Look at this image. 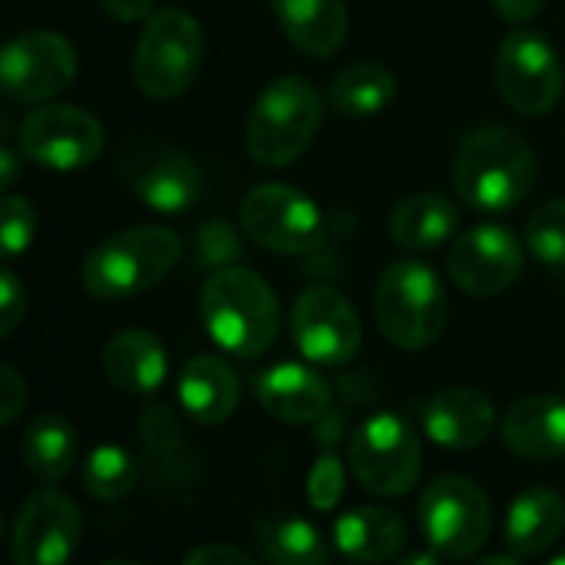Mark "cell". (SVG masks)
Listing matches in <instances>:
<instances>
[{
  "mask_svg": "<svg viewBox=\"0 0 565 565\" xmlns=\"http://www.w3.org/2000/svg\"><path fill=\"white\" fill-rule=\"evenodd\" d=\"M536 179V156L507 126H480L463 136L454 156V189L480 212H507L523 202Z\"/></svg>",
  "mask_w": 565,
  "mask_h": 565,
  "instance_id": "1",
  "label": "cell"
},
{
  "mask_svg": "<svg viewBox=\"0 0 565 565\" xmlns=\"http://www.w3.org/2000/svg\"><path fill=\"white\" fill-rule=\"evenodd\" d=\"M202 321L222 351L235 358H258L278 338L281 308L275 291L255 271L225 265L215 268L202 288Z\"/></svg>",
  "mask_w": 565,
  "mask_h": 565,
  "instance_id": "2",
  "label": "cell"
},
{
  "mask_svg": "<svg viewBox=\"0 0 565 565\" xmlns=\"http://www.w3.org/2000/svg\"><path fill=\"white\" fill-rule=\"evenodd\" d=\"M182 242L166 225H132L99 242L83 262V288L99 301H126L159 285L179 262Z\"/></svg>",
  "mask_w": 565,
  "mask_h": 565,
  "instance_id": "3",
  "label": "cell"
},
{
  "mask_svg": "<svg viewBox=\"0 0 565 565\" xmlns=\"http://www.w3.org/2000/svg\"><path fill=\"white\" fill-rule=\"evenodd\" d=\"M324 119L321 93L301 76H281L262 89L252 106L245 142L255 162L288 166L318 136Z\"/></svg>",
  "mask_w": 565,
  "mask_h": 565,
  "instance_id": "4",
  "label": "cell"
},
{
  "mask_svg": "<svg viewBox=\"0 0 565 565\" xmlns=\"http://www.w3.org/2000/svg\"><path fill=\"white\" fill-rule=\"evenodd\" d=\"M374 311L384 338L394 348L424 351L444 334L450 305L434 268L407 258L384 268L374 295Z\"/></svg>",
  "mask_w": 565,
  "mask_h": 565,
  "instance_id": "5",
  "label": "cell"
},
{
  "mask_svg": "<svg viewBox=\"0 0 565 565\" xmlns=\"http://www.w3.org/2000/svg\"><path fill=\"white\" fill-rule=\"evenodd\" d=\"M205 56V36L199 20L182 7L156 10L132 53V79L149 99H175L182 96Z\"/></svg>",
  "mask_w": 565,
  "mask_h": 565,
  "instance_id": "6",
  "label": "cell"
},
{
  "mask_svg": "<svg viewBox=\"0 0 565 565\" xmlns=\"http://www.w3.org/2000/svg\"><path fill=\"white\" fill-rule=\"evenodd\" d=\"M493 530V510L483 487L470 477H437L420 497V533L444 563L473 559Z\"/></svg>",
  "mask_w": 565,
  "mask_h": 565,
  "instance_id": "7",
  "label": "cell"
},
{
  "mask_svg": "<svg viewBox=\"0 0 565 565\" xmlns=\"http://www.w3.org/2000/svg\"><path fill=\"white\" fill-rule=\"evenodd\" d=\"M351 470L377 497H404L420 477V440L397 414H374L351 434Z\"/></svg>",
  "mask_w": 565,
  "mask_h": 565,
  "instance_id": "8",
  "label": "cell"
},
{
  "mask_svg": "<svg viewBox=\"0 0 565 565\" xmlns=\"http://www.w3.org/2000/svg\"><path fill=\"white\" fill-rule=\"evenodd\" d=\"M242 228L275 255H308L324 242L321 209L285 182L255 185L242 199Z\"/></svg>",
  "mask_w": 565,
  "mask_h": 565,
  "instance_id": "9",
  "label": "cell"
},
{
  "mask_svg": "<svg viewBox=\"0 0 565 565\" xmlns=\"http://www.w3.org/2000/svg\"><path fill=\"white\" fill-rule=\"evenodd\" d=\"M106 132L89 109L66 106V103H43L26 113L17 126L20 152L56 172H73L89 166L103 152Z\"/></svg>",
  "mask_w": 565,
  "mask_h": 565,
  "instance_id": "10",
  "label": "cell"
},
{
  "mask_svg": "<svg viewBox=\"0 0 565 565\" xmlns=\"http://www.w3.org/2000/svg\"><path fill=\"white\" fill-rule=\"evenodd\" d=\"M497 86L516 113H550L563 96V63L556 46L536 30H513L497 50Z\"/></svg>",
  "mask_w": 565,
  "mask_h": 565,
  "instance_id": "11",
  "label": "cell"
},
{
  "mask_svg": "<svg viewBox=\"0 0 565 565\" xmlns=\"http://www.w3.org/2000/svg\"><path fill=\"white\" fill-rule=\"evenodd\" d=\"M76 76V50L56 30L13 36L0 56V83L13 103H46Z\"/></svg>",
  "mask_w": 565,
  "mask_h": 565,
  "instance_id": "12",
  "label": "cell"
},
{
  "mask_svg": "<svg viewBox=\"0 0 565 565\" xmlns=\"http://www.w3.org/2000/svg\"><path fill=\"white\" fill-rule=\"evenodd\" d=\"M83 540V516L70 497L46 487L20 503L10 533L17 565H63L73 559Z\"/></svg>",
  "mask_w": 565,
  "mask_h": 565,
  "instance_id": "13",
  "label": "cell"
},
{
  "mask_svg": "<svg viewBox=\"0 0 565 565\" xmlns=\"http://www.w3.org/2000/svg\"><path fill=\"white\" fill-rule=\"evenodd\" d=\"M291 334L308 361L334 367L361 351L364 328L354 305L341 291L315 285L301 291L291 308Z\"/></svg>",
  "mask_w": 565,
  "mask_h": 565,
  "instance_id": "14",
  "label": "cell"
},
{
  "mask_svg": "<svg viewBox=\"0 0 565 565\" xmlns=\"http://www.w3.org/2000/svg\"><path fill=\"white\" fill-rule=\"evenodd\" d=\"M447 271L450 281L467 295H480V298L500 295L523 271V245L507 225H493V222L473 225L454 242L447 255Z\"/></svg>",
  "mask_w": 565,
  "mask_h": 565,
  "instance_id": "15",
  "label": "cell"
},
{
  "mask_svg": "<svg viewBox=\"0 0 565 565\" xmlns=\"http://www.w3.org/2000/svg\"><path fill=\"white\" fill-rule=\"evenodd\" d=\"M122 175L129 189L156 212H182L202 195V169L169 146H136L122 159Z\"/></svg>",
  "mask_w": 565,
  "mask_h": 565,
  "instance_id": "16",
  "label": "cell"
},
{
  "mask_svg": "<svg viewBox=\"0 0 565 565\" xmlns=\"http://www.w3.org/2000/svg\"><path fill=\"white\" fill-rule=\"evenodd\" d=\"M424 430L450 450H473L497 430V404L477 387H450L427 401Z\"/></svg>",
  "mask_w": 565,
  "mask_h": 565,
  "instance_id": "17",
  "label": "cell"
},
{
  "mask_svg": "<svg viewBox=\"0 0 565 565\" xmlns=\"http://www.w3.org/2000/svg\"><path fill=\"white\" fill-rule=\"evenodd\" d=\"M503 444L530 463L565 457V401L536 394L516 401L503 417Z\"/></svg>",
  "mask_w": 565,
  "mask_h": 565,
  "instance_id": "18",
  "label": "cell"
},
{
  "mask_svg": "<svg viewBox=\"0 0 565 565\" xmlns=\"http://www.w3.org/2000/svg\"><path fill=\"white\" fill-rule=\"evenodd\" d=\"M262 407L285 424H315L331 411V387L305 364H275L258 377Z\"/></svg>",
  "mask_w": 565,
  "mask_h": 565,
  "instance_id": "19",
  "label": "cell"
},
{
  "mask_svg": "<svg viewBox=\"0 0 565 565\" xmlns=\"http://www.w3.org/2000/svg\"><path fill=\"white\" fill-rule=\"evenodd\" d=\"M106 381L122 394H149L166 381V348L146 328H122L103 348Z\"/></svg>",
  "mask_w": 565,
  "mask_h": 565,
  "instance_id": "20",
  "label": "cell"
},
{
  "mask_svg": "<svg viewBox=\"0 0 565 565\" xmlns=\"http://www.w3.org/2000/svg\"><path fill=\"white\" fill-rule=\"evenodd\" d=\"M565 500L550 487L523 490L507 513V546L520 559L543 556L563 540Z\"/></svg>",
  "mask_w": 565,
  "mask_h": 565,
  "instance_id": "21",
  "label": "cell"
},
{
  "mask_svg": "<svg viewBox=\"0 0 565 565\" xmlns=\"http://www.w3.org/2000/svg\"><path fill=\"white\" fill-rule=\"evenodd\" d=\"M179 401L192 420L205 427L225 424L238 407V377L222 358L199 354L179 374Z\"/></svg>",
  "mask_w": 565,
  "mask_h": 565,
  "instance_id": "22",
  "label": "cell"
},
{
  "mask_svg": "<svg viewBox=\"0 0 565 565\" xmlns=\"http://www.w3.org/2000/svg\"><path fill=\"white\" fill-rule=\"evenodd\" d=\"M407 543V523L384 507H358L334 523V550L351 563H387Z\"/></svg>",
  "mask_w": 565,
  "mask_h": 565,
  "instance_id": "23",
  "label": "cell"
},
{
  "mask_svg": "<svg viewBox=\"0 0 565 565\" xmlns=\"http://www.w3.org/2000/svg\"><path fill=\"white\" fill-rule=\"evenodd\" d=\"M285 36L308 56H331L348 36L344 0H271Z\"/></svg>",
  "mask_w": 565,
  "mask_h": 565,
  "instance_id": "24",
  "label": "cell"
},
{
  "mask_svg": "<svg viewBox=\"0 0 565 565\" xmlns=\"http://www.w3.org/2000/svg\"><path fill=\"white\" fill-rule=\"evenodd\" d=\"M460 225V209L440 192H417L391 212V238L407 252L440 248Z\"/></svg>",
  "mask_w": 565,
  "mask_h": 565,
  "instance_id": "25",
  "label": "cell"
},
{
  "mask_svg": "<svg viewBox=\"0 0 565 565\" xmlns=\"http://www.w3.org/2000/svg\"><path fill=\"white\" fill-rule=\"evenodd\" d=\"M23 467L46 487L60 483L79 460V434L76 427L60 414H40L30 420L23 440H20Z\"/></svg>",
  "mask_w": 565,
  "mask_h": 565,
  "instance_id": "26",
  "label": "cell"
},
{
  "mask_svg": "<svg viewBox=\"0 0 565 565\" xmlns=\"http://www.w3.org/2000/svg\"><path fill=\"white\" fill-rule=\"evenodd\" d=\"M258 546L265 559L275 565H328L331 550L321 533L291 513H268L255 523Z\"/></svg>",
  "mask_w": 565,
  "mask_h": 565,
  "instance_id": "27",
  "label": "cell"
},
{
  "mask_svg": "<svg viewBox=\"0 0 565 565\" xmlns=\"http://www.w3.org/2000/svg\"><path fill=\"white\" fill-rule=\"evenodd\" d=\"M394 93H397V79L377 60L351 63L331 83V103H334V109L344 113V116H351V119H371V116H377L381 109L391 106Z\"/></svg>",
  "mask_w": 565,
  "mask_h": 565,
  "instance_id": "28",
  "label": "cell"
},
{
  "mask_svg": "<svg viewBox=\"0 0 565 565\" xmlns=\"http://www.w3.org/2000/svg\"><path fill=\"white\" fill-rule=\"evenodd\" d=\"M83 487L96 500H122V497H129L132 487H136V463H132V457L122 447H116V444L96 447L86 457Z\"/></svg>",
  "mask_w": 565,
  "mask_h": 565,
  "instance_id": "29",
  "label": "cell"
},
{
  "mask_svg": "<svg viewBox=\"0 0 565 565\" xmlns=\"http://www.w3.org/2000/svg\"><path fill=\"white\" fill-rule=\"evenodd\" d=\"M526 245L540 262L565 265V199H550L530 215Z\"/></svg>",
  "mask_w": 565,
  "mask_h": 565,
  "instance_id": "30",
  "label": "cell"
},
{
  "mask_svg": "<svg viewBox=\"0 0 565 565\" xmlns=\"http://www.w3.org/2000/svg\"><path fill=\"white\" fill-rule=\"evenodd\" d=\"M195 255H199V265L225 268V265H232L242 255V238L232 228V222H225V218L205 222L195 232Z\"/></svg>",
  "mask_w": 565,
  "mask_h": 565,
  "instance_id": "31",
  "label": "cell"
},
{
  "mask_svg": "<svg viewBox=\"0 0 565 565\" xmlns=\"http://www.w3.org/2000/svg\"><path fill=\"white\" fill-rule=\"evenodd\" d=\"M33 242V205L13 192L3 199V222H0V245L3 258H17L30 248Z\"/></svg>",
  "mask_w": 565,
  "mask_h": 565,
  "instance_id": "32",
  "label": "cell"
},
{
  "mask_svg": "<svg viewBox=\"0 0 565 565\" xmlns=\"http://www.w3.org/2000/svg\"><path fill=\"white\" fill-rule=\"evenodd\" d=\"M344 497V467L334 454H324L315 460L308 473V503L318 513H331Z\"/></svg>",
  "mask_w": 565,
  "mask_h": 565,
  "instance_id": "33",
  "label": "cell"
},
{
  "mask_svg": "<svg viewBox=\"0 0 565 565\" xmlns=\"http://www.w3.org/2000/svg\"><path fill=\"white\" fill-rule=\"evenodd\" d=\"M23 311H26V291H23L17 271L3 268L0 271V334L3 338L13 334V328L20 324Z\"/></svg>",
  "mask_w": 565,
  "mask_h": 565,
  "instance_id": "34",
  "label": "cell"
},
{
  "mask_svg": "<svg viewBox=\"0 0 565 565\" xmlns=\"http://www.w3.org/2000/svg\"><path fill=\"white\" fill-rule=\"evenodd\" d=\"M23 407H26V384L10 364H3L0 367V424L10 427L23 414Z\"/></svg>",
  "mask_w": 565,
  "mask_h": 565,
  "instance_id": "35",
  "label": "cell"
},
{
  "mask_svg": "<svg viewBox=\"0 0 565 565\" xmlns=\"http://www.w3.org/2000/svg\"><path fill=\"white\" fill-rule=\"evenodd\" d=\"M182 563H189V565H218V563L255 565V556H252V553H245V550H238V546L212 543V546H195L192 553H185V556H182Z\"/></svg>",
  "mask_w": 565,
  "mask_h": 565,
  "instance_id": "36",
  "label": "cell"
},
{
  "mask_svg": "<svg viewBox=\"0 0 565 565\" xmlns=\"http://www.w3.org/2000/svg\"><path fill=\"white\" fill-rule=\"evenodd\" d=\"M103 13L119 20V23H136V20H149L156 13V0H99Z\"/></svg>",
  "mask_w": 565,
  "mask_h": 565,
  "instance_id": "37",
  "label": "cell"
},
{
  "mask_svg": "<svg viewBox=\"0 0 565 565\" xmlns=\"http://www.w3.org/2000/svg\"><path fill=\"white\" fill-rule=\"evenodd\" d=\"M543 3H546V0H493L497 13H500L507 23H526V20H533V17L543 10Z\"/></svg>",
  "mask_w": 565,
  "mask_h": 565,
  "instance_id": "38",
  "label": "cell"
},
{
  "mask_svg": "<svg viewBox=\"0 0 565 565\" xmlns=\"http://www.w3.org/2000/svg\"><path fill=\"white\" fill-rule=\"evenodd\" d=\"M0 162H3V169H0V175H3V189L10 192L13 189V179H17V152H13V146L7 142L3 146V152H0Z\"/></svg>",
  "mask_w": 565,
  "mask_h": 565,
  "instance_id": "39",
  "label": "cell"
},
{
  "mask_svg": "<svg viewBox=\"0 0 565 565\" xmlns=\"http://www.w3.org/2000/svg\"><path fill=\"white\" fill-rule=\"evenodd\" d=\"M550 565H565V550H563V553H556V556L550 559Z\"/></svg>",
  "mask_w": 565,
  "mask_h": 565,
  "instance_id": "40",
  "label": "cell"
}]
</instances>
